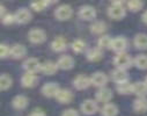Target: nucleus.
Here are the masks:
<instances>
[{"label":"nucleus","instance_id":"obj_1","mask_svg":"<svg viewBox=\"0 0 147 116\" xmlns=\"http://www.w3.org/2000/svg\"><path fill=\"white\" fill-rule=\"evenodd\" d=\"M125 14H126L125 5L122 1H114L108 8V15L114 20H121L125 16Z\"/></svg>","mask_w":147,"mask_h":116},{"label":"nucleus","instance_id":"obj_2","mask_svg":"<svg viewBox=\"0 0 147 116\" xmlns=\"http://www.w3.org/2000/svg\"><path fill=\"white\" fill-rule=\"evenodd\" d=\"M133 64V59L132 57L126 54V52H121V54H116V56L114 57V65L116 66V69H122V70H127L129 67H131Z\"/></svg>","mask_w":147,"mask_h":116},{"label":"nucleus","instance_id":"obj_3","mask_svg":"<svg viewBox=\"0 0 147 116\" xmlns=\"http://www.w3.org/2000/svg\"><path fill=\"white\" fill-rule=\"evenodd\" d=\"M29 41L34 44H41L47 40V34L43 29L40 28H34L28 33Z\"/></svg>","mask_w":147,"mask_h":116},{"label":"nucleus","instance_id":"obj_4","mask_svg":"<svg viewBox=\"0 0 147 116\" xmlns=\"http://www.w3.org/2000/svg\"><path fill=\"white\" fill-rule=\"evenodd\" d=\"M41 64L40 60L37 58H34V57H30V58H27L23 63V69L26 71V73H32V74H36L37 72L41 71Z\"/></svg>","mask_w":147,"mask_h":116},{"label":"nucleus","instance_id":"obj_5","mask_svg":"<svg viewBox=\"0 0 147 116\" xmlns=\"http://www.w3.org/2000/svg\"><path fill=\"white\" fill-rule=\"evenodd\" d=\"M73 15V9L69 5H60L55 11V16L59 21H66Z\"/></svg>","mask_w":147,"mask_h":116},{"label":"nucleus","instance_id":"obj_6","mask_svg":"<svg viewBox=\"0 0 147 116\" xmlns=\"http://www.w3.org/2000/svg\"><path fill=\"white\" fill-rule=\"evenodd\" d=\"M126 48H127V40L125 37L118 36V37L113 38L111 47H110V49L113 51H115L116 54H121V52H125Z\"/></svg>","mask_w":147,"mask_h":116},{"label":"nucleus","instance_id":"obj_7","mask_svg":"<svg viewBox=\"0 0 147 116\" xmlns=\"http://www.w3.org/2000/svg\"><path fill=\"white\" fill-rule=\"evenodd\" d=\"M79 18L85 20V21H92L96 18V9L93 7V6H89V5H85V6H81L79 8Z\"/></svg>","mask_w":147,"mask_h":116},{"label":"nucleus","instance_id":"obj_8","mask_svg":"<svg viewBox=\"0 0 147 116\" xmlns=\"http://www.w3.org/2000/svg\"><path fill=\"white\" fill-rule=\"evenodd\" d=\"M107 83H108V75L103 72H95L90 77V84L95 87H98V88L105 87Z\"/></svg>","mask_w":147,"mask_h":116},{"label":"nucleus","instance_id":"obj_9","mask_svg":"<svg viewBox=\"0 0 147 116\" xmlns=\"http://www.w3.org/2000/svg\"><path fill=\"white\" fill-rule=\"evenodd\" d=\"M73 85L78 91H84L86 88H88L92 84H90V78L85 74H79L77 75L74 80H73Z\"/></svg>","mask_w":147,"mask_h":116},{"label":"nucleus","instance_id":"obj_10","mask_svg":"<svg viewBox=\"0 0 147 116\" xmlns=\"http://www.w3.org/2000/svg\"><path fill=\"white\" fill-rule=\"evenodd\" d=\"M95 98H96V101H98V102H103L104 104L109 103L110 100L113 99V91L108 87L98 88V91L95 94Z\"/></svg>","mask_w":147,"mask_h":116},{"label":"nucleus","instance_id":"obj_11","mask_svg":"<svg viewBox=\"0 0 147 116\" xmlns=\"http://www.w3.org/2000/svg\"><path fill=\"white\" fill-rule=\"evenodd\" d=\"M97 110H98V106H97V102L95 100L88 99L81 103V111L85 115H94Z\"/></svg>","mask_w":147,"mask_h":116},{"label":"nucleus","instance_id":"obj_12","mask_svg":"<svg viewBox=\"0 0 147 116\" xmlns=\"http://www.w3.org/2000/svg\"><path fill=\"white\" fill-rule=\"evenodd\" d=\"M111 79L113 81L118 85L125 81H129V74L126 72V70H122V69H115L111 72Z\"/></svg>","mask_w":147,"mask_h":116},{"label":"nucleus","instance_id":"obj_13","mask_svg":"<svg viewBox=\"0 0 147 116\" xmlns=\"http://www.w3.org/2000/svg\"><path fill=\"white\" fill-rule=\"evenodd\" d=\"M14 16H15V22L16 23L26 24L31 20V12L27 8H20L14 14Z\"/></svg>","mask_w":147,"mask_h":116},{"label":"nucleus","instance_id":"obj_14","mask_svg":"<svg viewBox=\"0 0 147 116\" xmlns=\"http://www.w3.org/2000/svg\"><path fill=\"white\" fill-rule=\"evenodd\" d=\"M59 90H60V87L57 83H47L42 87V94L47 98H56Z\"/></svg>","mask_w":147,"mask_h":116},{"label":"nucleus","instance_id":"obj_15","mask_svg":"<svg viewBox=\"0 0 147 116\" xmlns=\"http://www.w3.org/2000/svg\"><path fill=\"white\" fill-rule=\"evenodd\" d=\"M132 93L138 98L147 96V84L145 81H137L132 84Z\"/></svg>","mask_w":147,"mask_h":116},{"label":"nucleus","instance_id":"obj_16","mask_svg":"<svg viewBox=\"0 0 147 116\" xmlns=\"http://www.w3.org/2000/svg\"><path fill=\"white\" fill-rule=\"evenodd\" d=\"M38 81V78L36 74H32V73H24L21 78V84L23 87H27V88H30V87H34L36 86Z\"/></svg>","mask_w":147,"mask_h":116},{"label":"nucleus","instance_id":"obj_17","mask_svg":"<svg viewBox=\"0 0 147 116\" xmlns=\"http://www.w3.org/2000/svg\"><path fill=\"white\" fill-rule=\"evenodd\" d=\"M9 55L14 59H21V58H23L27 55V49L22 44H14L9 49Z\"/></svg>","mask_w":147,"mask_h":116},{"label":"nucleus","instance_id":"obj_18","mask_svg":"<svg viewBox=\"0 0 147 116\" xmlns=\"http://www.w3.org/2000/svg\"><path fill=\"white\" fill-rule=\"evenodd\" d=\"M57 66H58V69H61V70H71L73 66H74V59H73L71 56L64 55L58 59Z\"/></svg>","mask_w":147,"mask_h":116},{"label":"nucleus","instance_id":"obj_19","mask_svg":"<svg viewBox=\"0 0 147 116\" xmlns=\"http://www.w3.org/2000/svg\"><path fill=\"white\" fill-rule=\"evenodd\" d=\"M56 99L60 103H69L73 100V93L66 88H60L56 95Z\"/></svg>","mask_w":147,"mask_h":116},{"label":"nucleus","instance_id":"obj_20","mask_svg":"<svg viewBox=\"0 0 147 116\" xmlns=\"http://www.w3.org/2000/svg\"><path fill=\"white\" fill-rule=\"evenodd\" d=\"M58 71L57 63H53L51 60H47L41 64V72L47 74V75H52Z\"/></svg>","mask_w":147,"mask_h":116},{"label":"nucleus","instance_id":"obj_21","mask_svg":"<svg viewBox=\"0 0 147 116\" xmlns=\"http://www.w3.org/2000/svg\"><path fill=\"white\" fill-rule=\"evenodd\" d=\"M133 44L137 49L146 50L147 49V34H137L133 38Z\"/></svg>","mask_w":147,"mask_h":116},{"label":"nucleus","instance_id":"obj_22","mask_svg":"<svg viewBox=\"0 0 147 116\" xmlns=\"http://www.w3.org/2000/svg\"><path fill=\"white\" fill-rule=\"evenodd\" d=\"M67 47V43H66V40L64 37H56L55 40L51 42V49L56 52H60V51H64Z\"/></svg>","mask_w":147,"mask_h":116},{"label":"nucleus","instance_id":"obj_23","mask_svg":"<svg viewBox=\"0 0 147 116\" xmlns=\"http://www.w3.org/2000/svg\"><path fill=\"white\" fill-rule=\"evenodd\" d=\"M102 116H116L118 114V107L114 103H105L101 109Z\"/></svg>","mask_w":147,"mask_h":116},{"label":"nucleus","instance_id":"obj_24","mask_svg":"<svg viewBox=\"0 0 147 116\" xmlns=\"http://www.w3.org/2000/svg\"><path fill=\"white\" fill-rule=\"evenodd\" d=\"M132 107L136 113H146L147 111V98H137Z\"/></svg>","mask_w":147,"mask_h":116},{"label":"nucleus","instance_id":"obj_25","mask_svg":"<svg viewBox=\"0 0 147 116\" xmlns=\"http://www.w3.org/2000/svg\"><path fill=\"white\" fill-rule=\"evenodd\" d=\"M86 57H87V59L90 60V62H97V60H100V59L103 57V51H102L98 47L92 48V49H89V50L87 51Z\"/></svg>","mask_w":147,"mask_h":116},{"label":"nucleus","instance_id":"obj_26","mask_svg":"<svg viewBox=\"0 0 147 116\" xmlns=\"http://www.w3.org/2000/svg\"><path fill=\"white\" fill-rule=\"evenodd\" d=\"M12 103L15 109H24L28 106V98L24 95H16L13 99Z\"/></svg>","mask_w":147,"mask_h":116},{"label":"nucleus","instance_id":"obj_27","mask_svg":"<svg viewBox=\"0 0 147 116\" xmlns=\"http://www.w3.org/2000/svg\"><path fill=\"white\" fill-rule=\"evenodd\" d=\"M133 65L139 70H147V55H138L133 58Z\"/></svg>","mask_w":147,"mask_h":116},{"label":"nucleus","instance_id":"obj_28","mask_svg":"<svg viewBox=\"0 0 147 116\" xmlns=\"http://www.w3.org/2000/svg\"><path fill=\"white\" fill-rule=\"evenodd\" d=\"M90 30H92L93 34H96V35L103 34V33L107 30V24H105V22H103V21H95V22L90 26Z\"/></svg>","mask_w":147,"mask_h":116},{"label":"nucleus","instance_id":"obj_29","mask_svg":"<svg viewBox=\"0 0 147 116\" xmlns=\"http://www.w3.org/2000/svg\"><path fill=\"white\" fill-rule=\"evenodd\" d=\"M13 84L12 78L8 74H0V91L8 90Z\"/></svg>","mask_w":147,"mask_h":116},{"label":"nucleus","instance_id":"obj_30","mask_svg":"<svg viewBox=\"0 0 147 116\" xmlns=\"http://www.w3.org/2000/svg\"><path fill=\"white\" fill-rule=\"evenodd\" d=\"M111 41H113V38L108 36V35H103L98 38V41H97V45L101 50L103 49H110V47H111Z\"/></svg>","mask_w":147,"mask_h":116},{"label":"nucleus","instance_id":"obj_31","mask_svg":"<svg viewBox=\"0 0 147 116\" xmlns=\"http://www.w3.org/2000/svg\"><path fill=\"white\" fill-rule=\"evenodd\" d=\"M116 90L119 94H131L132 93V84L130 81H125L116 85Z\"/></svg>","mask_w":147,"mask_h":116},{"label":"nucleus","instance_id":"obj_32","mask_svg":"<svg viewBox=\"0 0 147 116\" xmlns=\"http://www.w3.org/2000/svg\"><path fill=\"white\" fill-rule=\"evenodd\" d=\"M51 3L50 1H45V0H42V1H35V3H31L30 7L35 11V12H41V11H44L48 6H50Z\"/></svg>","mask_w":147,"mask_h":116},{"label":"nucleus","instance_id":"obj_33","mask_svg":"<svg viewBox=\"0 0 147 116\" xmlns=\"http://www.w3.org/2000/svg\"><path fill=\"white\" fill-rule=\"evenodd\" d=\"M72 50L77 54H81L86 50V43L82 40H76L72 43Z\"/></svg>","mask_w":147,"mask_h":116},{"label":"nucleus","instance_id":"obj_34","mask_svg":"<svg viewBox=\"0 0 147 116\" xmlns=\"http://www.w3.org/2000/svg\"><path fill=\"white\" fill-rule=\"evenodd\" d=\"M126 6L131 12H139L144 7V3L139 1V0H131L126 4Z\"/></svg>","mask_w":147,"mask_h":116},{"label":"nucleus","instance_id":"obj_35","mask_svg":"<svg viewBox=\"0 0 147 116\" xmlns=\"http://www.w3.org/2000/svg\"><path fill=\"white\" fill-rule=\"evenodd\" d=\"M9 49L11 48H8L6 44H0V59L6 58L9 55Z\"/></svg>","mask_w":147,"mask_h":116},{"label":"nucleus","instance_id":"obj_36","mask_svg":"<svg viewBox=\"0 0 147 116\" xmlns=\"http://www.w3.org/2000/svg\"><path fill=\"white\" fill-rule=\"evenodd\" d=\"M14 22H15V16H14V14H5V16L3 18V23H4V24L9 26V24H13Z\"/></svg>","mask_w":147,"mask_h":116},{"label":"nucleus","instance_id":"obj_37","mask_svg":"<svg viewBox=\"0 0 147 116\" xmlns=\"http://www.w3.org/2000/svg\"><path fill=\"white\" fill-rule=\"evenodd\" d=\"M61 116H79V113L76 110V109H66L63 111Z\"/></svg>","mask_w":147,"mask_h":116},{"label":"nucleus","instance_id":"obj_38","mask_svg":"<svg viewBox=\"0 0 147 116\" xmlns=\"http://www.w3.org/2000/svg\"><path fill=\"white\" fill-rule=\"evenodd\" d=\"M31 115L32 116H45V113L42 109H35V110H32Z\"/></svg>","mask_w":147,"mask_h":116},{"label":"nucleus","instance_id":"obj_39","mask_svg":"<svg viewBox=\"0 0 147 116\" xmlns=\"http://www.w3.org/2000/svg\"><path fill=\"white\" fill-rule=\"evenodd\" d=\"M5 14H6V9L1 4H0V19H3L5 16Z\"/></svg>","mask_w":147,"mask_h":116},{"label":"nucleus","instance_id":"obj_40","mask_svg":"<svg viewBox=\"0 0 147 116\" xmlns=\"http://www.w3.org/2000/svg\"><path fill=\"white\" fill-rule=\"evenodd\" d=\"M142 21L147 24V11H145V12H144V14H142Z\"/></svg>","mask_w":147,"mask_h":116},{"label":"nucleus","instance_id":"obj_41","mask_svg":"<svg viewBox=\"0 0 147 116\" xmlns=\"http://www.w3.org/2000/svg\"><path fill=\"white\" fill-rule=\"evenodd\" d=\"M145 83H146V84H147V77H146V79H145Z\"/></svg>","mask_w":147,"mask_h":116},{"label":"nucleus","instance_id":"obj_42","mask_svg":"<svg viewBox=\"0 0 147 116\" xmlns=\"http://www.w3.org/2000/svg\"><path fill=\"white\" fill-rule=\"evenodd\" d=\"M29 116H32V115H29Z\"/></svg>","mask_w":147,"mask_h":116}]
</instances>
